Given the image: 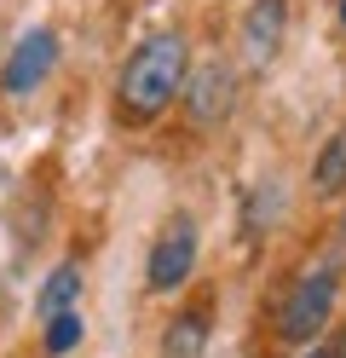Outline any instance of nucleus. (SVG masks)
I'll use <instances>...</instances> for the list:
<instances>
[{
	"instance_id": "12",
	"label": "nucleus",
	"mask_w": 346,
	"mask_h": 358,
	"mask_svg": "<svg viewBox=\"0 0 346 358\" xmlns=\"http://www.w3.org/2000/svg\"><path fill=\"white\" fill-rule=\"evenodd\" d=\"M340 24H346V0H340Z\"/></svg>"
},
{
	"instance_id": "6",
	"label": "nucleus",
	"mask_w": 346,
	"mask_h": 358,
	"mask_svg": "<svg viewBox=\"0 0 346 358\" xmlns=\"http://www.w3.org/2000/svg\"><path fill=\"white\" fill-rule=\"evenodd\" d=\"M283 35H289V0H254L243 12V64L266 70L283 52Z\"/></svg>"
},
{
	"instance_id": "9",
	"label": "nucleus",
	"mask_w": 346,
	"mask_h": 358,
	"mask_svg": "<svg viewBox=\"0 0 346 358\" xmlns=\"http://www.w3.org/2000/svg\"><path fill=\"white\" fill-rule=\"evenodd\" d=\"M75 295H81V266H58V272L41 283V295H35L41 324H46V318H58V312H75Z\"/></svg>"
},
{
	"instance_id": "11",
	"label": "nucleus",
	"mask_w": 346,
	"mask_h": 358,
	"mask_svg": "<svg viewBox=\"0 0 346 358\" xmlns=\"http://www.w3.org/2000/svg\"><path fill=\"white\" fill-rule=\"evenodd\" d=\"M312 358H346V341H335V347H323V352H312Z\"/></svg>"
},
{
	"instance_id": "5",
	"label": "nucleus",
	"mask_w": 346,
	"mask_h": 358,
	"mask_svg": "<svg viewBox=\"0 0 346 358\" xmlns=\"http://www.w3.org/2000/svg\"><path fill=\"white\" fill-rule=\"evenodd\" d=\"M52 70H58V35H52V29H29V35L6 52V64H0V93L29 99L35 87H46Z\"/></svg>"
},
{
	"instance_id": "10",
	"label": "nucleus",
	"mask_w": 346,
	"mask_h": 358,
	"mask_svg": "<svg viewBox=\"0 0 346 358\" xmlns=\"http://www.w3.org/2000/svg\"><path fill=\"white\" fill-rule=\"evenodd\" d=\"M81 347V312H58V318H46V352L64 358Z\"/></svg>"
},
{
	"instance_id": "1",
	"label": "nucleus",
	"mask_w": 346,
	"mask_h": 358,
	"mask_svg": "<svg viewBox=\"0 0 346 358\" xmlns=\"http://www.w3.org/2000/svg\"><path fill=\"white\" fill-rule=\"evenodd\" d=\"M185 76H191V41L179 29L145 35L115 76V122L150 127L156 116H168L173 99L185 93Z\"/></svg>"
},
{
	"instance_id": "8",
	"label": "nucleus",
	"mask_w": 346,
	"mask_h": 358,
	"mask_svg": "<svg viewBox=\"0 0 346 358\" xmlns=\"http://www.w3.org/2000/svg\"><path fill=\"white\" fill-rule=\"evenodd\" d=\"M312 196H346V127L340 133H329L323 139V150H317V162H312Z\"/></svg>"
},
{
	"instance_id": "7",
	"label": "nucleus",
	"mask_w": 346,
	"mask_h": 358,
	"mask_svg": "<svg viewBox=\"0 0 346 358\" xmlns=\"http://www.w3.org/2000/svg\"><path fill=\"white\" fill-rule=\"evenodd\" d=\"M208 306H185V312H173L168 318V329H161V347H156V358H202L208 352Z\"/></svg>"
},
{
	"instance_id": "4",
	"label": "nucleus",
	"mask_w": 346,
	"mask_h": 358,
	"mask_svg": "<svg viewBox=\"0 0 346 358\" xmlns=\"http://www.w3.org/2000/svg\"><path fill=\"white\" fill-rule=\"evenodd\" d=\"M185 116H191V127H219L231 116V104H237V70H231L225 58H208L196 64L191 76H185Z\"/></svg>"
},
{
	"instance_id": "3",
	"label": "nucleus",
	"mask_w": 346,
	"mask_h": 358,
	"mask_svg": "<svg viewBox=\"0 0 346 358\" xmlns=\"http://www.w3.org/2000/svg\"><path fill=\"white\" fill-rule=\"evenodd\" d=\"M196 255H202V231L191 214H168L161 231L150 237V255H145V289L150 295H173V289L191 283L196 272Z\"/></svg>"
},
{
	"instance_id": "2",
	"label": "nucleus",
	"mask_w": 346,
	"mask_h": 358,
	"mask_svg": "<svg viewBox=\"0 0 346 358\" xmlns=\"http://www.w3.org/2000/svg\"><path fill=\"white\" fill-rule=\"evenodd\" d=\"M335 301H340V266L335 260L306 266V272L294 278V289L283 295V306H277V335H283L289 347L317 341V335L329 329V318H335Z\"/></svg>"
}]
</instances>
